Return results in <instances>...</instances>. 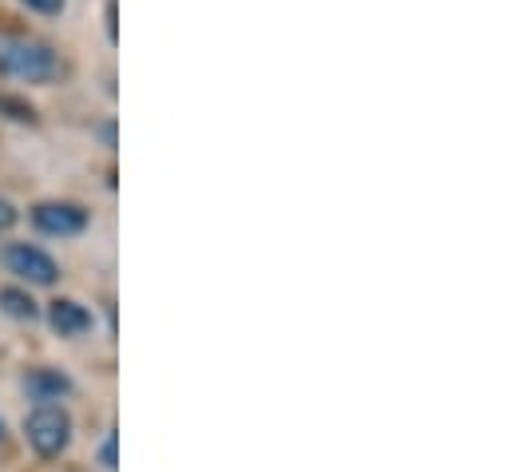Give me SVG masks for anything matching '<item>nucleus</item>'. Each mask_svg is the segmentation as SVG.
<instances>
[{
  "instance_id": "nucleus-1",
  "label": "nucleus",
  "mask_w": 512,
  "mask_h": 472,
  "mask_svg": "<svg viewBox=\"0 0 512 472\" xmlns=\"http://www.w3.org/2000/svg\"><path fill=\"white\" fill-rule=\"evenodd\" d=\"M0 72L12 80H28V84H48L60 72L56 52L44 40L32 36H16V32H0Z\"/></svg>"
},
{
  "instance_id": "nucleus-2",
  "label": "nucleus",
  "mask_w": 512,
  "mask_h": 472,
  "mask_svg": "<svg viewBox=\"0 0 512 472\" xmlns=\"http://www.w3.org/2000/svg\"><path fill=\"white\" fill-rule=\"evenodd\" d=\"M24 433H28V445L40 453V457H60L72 441V417L60 409V405H36L24 421Z\"/></svg>"
},
{
  "instance_id": "nucleus-3",
  "label": "nucleus",
  "mask_w": 512,
  "mask_h": 472,
  "mask_svg": "<svg viewBox=\"0 0 512 472\" xmlns=\"http://www.w3.org/2000/svg\"><path fill=\"white\" fill-rule=\"evenodd\" d=\"M4 262H8L12 274H20L24 282H36V286H52V282L60 278V266H56L44 250H36V246H28V242H12V246L4 250Z\"/></svg>"
},
{
  "instance_id": "nucleus-4",
  "label": "nucleus",
  "mask_w": 512,
  "mask_h": 472,
  "mask_svg": "<svg viewBox=\"0 0 512 472\" xmlns=\"http://www.w3.org/2000/svg\"><path fill=\"white\" fill-rule=\"evenodd\" d=\"M32 223H36V231H44V235H80L84 227H88V211L84 207H76V203H40L36 211H32Z\"/></svg>"
},
{
  "instance_id": "nucleus-5",
  "label": "nucleus",
  "mask_w": 512,
  "mask_h": 472,
  "mask_svg": "<svg viewBox=\"0 0 512 472\" xmlns=\"http://www.w3.org/2000/svg\"><path fill=\"white\" fill-rule=\"evenodd\" d=\"M48 322H52V330H56V334H64V338L88 334V330L96 326V318H92V314H88L80 302H68V298L52 302V310H48Z\"/></svg>"
},
{
  "instance_id": "nucleus-6",
  "label": "nucleus",
  "mask_w": 512,
  "mask_h": 472,
  "mask_svg": "<svg viewBox=\"0 0 512 472\" xmlns=\"http://www.w3.org/2000/svg\"><path fill=\"white\" fill-rule=\"evenodd\" d=\"M28 389H32L40 401H52V397L68 393V389H72V381H68L64 373H56V369H40V373H32V377H28Z\"/></svg>"
},
{
  "instance_id": "nucleus-7",
  "label": "nucleus",
  "mask_w": 512,
  "mask_h": 472,
  "mask_svg": "<svg viewBox=\"0 0 512 472\" xmlns=\"http://www.w3.org/2000/svg\"><path fill=\"white\" fill-rule=\"evenodd\" d=\"M0 306H4V314L8 318H16V322H32L36 318V302L24 294V290H0Z\"/></svg>"
},
{
  "instance_id": "nucleus-8",
  "label": "nucleus",
  "mask_w": 512,
  "mask_h": 472,
  "mask_svg": "<svg viewBox=\"0 0 512 472\" xmlns=\"http://www.w3.org/2000/svg\"><path fill=\"white\" fill-rule=\"evenodd\" d=\"M0 116L16 119V123H32L36 112L24 104V100H12V96H0Z\"/></svg>"
},
{
  "instance_id": "nucleus-9",
  "label": "nucleus",
  "mask_w": 512,
  "mask_h": 472,
  "mask_svg": "<svg viewBox=\"0 0 512 472\" xmlns=\"http://www.w3.org/2000/svg\"><path fill=\"white\" fill-rule=\"evenodd\" d=\"M32 12H44V16H56V12H64V0H24Z\"/></svg>"
},
{
  "instance_id": "nucleus-10",
  "label": "nucleus",
  "mask_w": 512,
  "mask_h": 472,
  "mask_svg": "<svg viewBox=\"0 0 512 472\" xmlns=\"http://www.w3.org/2000/svg\"><path fill=\"white\" fill-rule=\"evenodd\" d=\"M8 227H16V207L0 199V231H8Z\"/></svg>"
},
{
  "instance_id": "nucleus-11",
  "label": "nucleus",
  "mask_w": 512,
  "mask_h": 472,
  "mask_svg": "<svg viewBox=\"0 0 512 472\" xmlns=\"http://www.w3.org/2000/svg\"><path fill=\"white\" fill-rule=\"evenodd\" d=\"M100 457H104V465H116V433L104 441V453H100Z\"/></svg>"
},
{
  "instance_id": "nucleus-12",
  "label": "nucleus",
  "mask_w": 512,
  "mask_h": 472,
  "mask_svg": "<svg viewBox=\"0 0 512 472\" xmlns=\"http://www.w3.org/2000/svg\"><path fill=\"white\" fill-rule=\"evenodd\" d=\"M0 433H4V429H0Z\"/></svg>"
}]
</instances>
